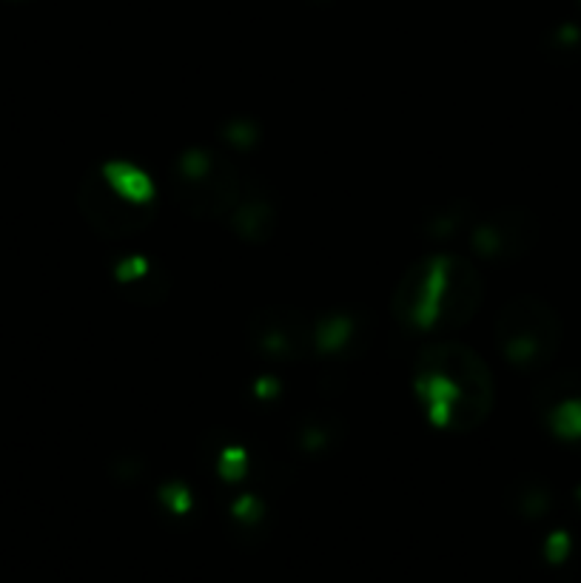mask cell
Listing matches in <instances>:
<instances>
[{
    "instance_id": "cell-1",
    "label": "cell",
    "mask_w": 581,
    "mask_h": 583,
    "mask_svg": "<svg viewBox=\"0 0 581 583\" xmlns=\"http://www.w3.org/2000/svg\"><path fill=\"white\" fill-rule=\"evenodd\" d=\"M416 384L431 416L447 427L476 424L491 402V384L479 356L459 347H436L427 353Z\"/></svg>"
}]
</instances>
